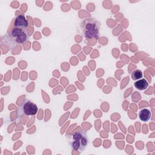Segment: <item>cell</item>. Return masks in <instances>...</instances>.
Returning <instances> with one entry per match:
<instances>
[{
	"label": "cell",
	"mask_w": 155,
	"mask_h": 155,
	"mask_svg": "<svg viewBox=\"0 0 155 155\" xmlns=\"http://www.w3.org/2000/svg\"><path fill=\"white\" fill-rule=\"evenodd\" d=\"M28 36L26 30L15 28L10 33V44L8 46L9 47H16L18 45L22 44L28 39Z\"/></svg>",
	"instance_id": "3"
},
{
	"label": "cell",
	"mask_w": 155,
	"mask_h": 155,
	"mask_svg": "<svg viewBox=\"0 0 155 155\" xmlns=\"http://www.w3.org/2000/svg\"><path fill=\"white\" fill-rule=\"evenodd\" d=\"M100 22L94 18H85L80 25L84 36L88 39L98 38L100 33Z\"/></svg>",
	"instance_id": "1"
},
{
	"label": "cell",
	"mask_w": 155,
	"mask_h": 155,
	"mask_svg": "<svg viewBox=\"0 0 155 155\" xmlns=\"http://www.w3.org/2000/svg\"><path fill=\"white\" fill-rule=\"evenodd\" d=\"M68 142L72 149L83 151L88 144V138L84 131H75L68 136Z\"/></svg>",
	"instance_id": "2"
},
{
	"label": "cell",
	"mask_w": 155,
	"mask_h": 155,
	"mask_svg": "<svg viewBox=\"0 0 155 155\" xmlns=\"http://www.w3.org/2000/svg\"><path fill=\"white\" fill-rule=\"evenodd\" d=\"M19 111L26 116H33L38 112L37 105L30 101H25L19 106Z\"/></svg>",
	"instance_id": "4"
},
{
	"label": "cell",
	"mask_w": 155,
	"mask_h": 155,
	"mask_svg": "<svg viewBox=\"0 0 155 155\" xmlns=\"http://www.w3.org/2000/svg\"><path fill=\"white\" fill-rule=\"evenodd\" d=\"M28 25V22L24 15H19L15 18V20L14 22L15 28L26 30Z\"/></svg>",
	"instance_id": "5"
},
{
	"label": "cell",
	"mask_w": 155,
	"mask_h": 155,
	"mask_svg": "<svg viewBox=\"0 0 155 155\" xmlns=\"http://www.w3.org/2000/svg\"><path fill=\"white\" fill-rule=\"evenodd\" d=\"M148 82L145 79H140L134 84V87L139 90H145L148 87Z\"/></svg>",
	"instance_id": "6"
},
{
	"label": "cell",
	"mask_w": 155,
	"mask_h": 155,
	"mask_svg": "<svg viewBox=\"0 0 155 155\" xmlns=\"http://www.w3.org/2000/svg\"><path fill=\"white\" fill-rule=\"evenodd\" d=\"M142 76H143V74L140 70L136 69L133 71L131 73V78H132V79L134 81L140 79L142 78Z\"/></svg>",
	"instance_id": "8"
},
{
	"label": "cell",
	"mask_w": 155,
	"mask_h": 155,
	"mask_svg": "<svg viewBox=\"0 0 155 155\" xmlns=\"http://www.w3.org/2000/svg\"><path fill=\"white\" fill-rule=\"evenodd\" d=\"M139 116L142 121L147 122L151 118L150 111L148 109L141 110L139 113Z\"/></svg>",
	"instance_id": "7"
}]
</instances>
